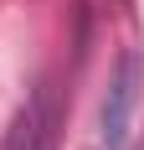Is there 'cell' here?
Masks as SVG:
<instances>
[{
    "mask_svg": "<svg viewBox=\"0 0 144 150\" xmlns=\"http://www.w3.org/2000/svg\"><path fill=\"white\" fill-rule=\"evenodd\" d=\"M0 150H52V119H46V93H36V104L10 124V135Z\"/></svg>",
    "mask_w": 144,
    "mask_h": 150,
    "instance_id": "2",
    "label": "cell"
},
{
    "mask_svg": "<svg viewBox=\"0 0 144 150\" xmlns=\"http://www.w3.org/2000/svg\"><path fill=\"white\" fill-rule=\"evenodd\" d=\"M134 104H139V52H124L108 78V93H103V109H98V135L108 150H124L129 145V124H134Z\"/></svg>",
    "mask_w": 144,
    "mask_h": 150,
    "instance_id": "1",
    "label": "cell"
}]
</instances>
